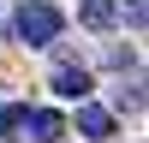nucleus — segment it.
Returning a JSON list of instances; mask_svg holds the SVG:
<instances>
[{
	"label": "nucleus",
	"instance_id": "nucleus-1",
	"mask_svg": "<svg viewBox=\"0 0 149 143\" xmlns=\"http://www.w3.org/2000/svg\"><path fill=\"white\" fill-rule=\"evenodd\" d=\"M12 36H18V42H30V48H54V36H60V12H54V0H24L18 18H12Z\"/></svg>",
	"mask_w": 149,
	"mask_h": 143
},
{
	"label": "nucleus",
	"instance_id": "nucleus-2",
	"mask_svg": "<svg viewBox=\"0 0 149 143\" xmlns=\"http://www.w3.org/2000/svg\"><path fill=\"white\" fill-rule=\"evenodd\" d=\"M24 131H30L36 143H60L66 137V119H60L54 107H24Z\"/></svg>",
	"mask_w": 149,
	"mask_h": 143
},
{
	"label": "nucleus",
	"instance_id": "nucleus-3",
	"mask_svg": "<svg viewBox=\"0 0 149 143\" xmlns=\"http://www.w3.org/2000/svg\"><path fill=\"white\" fill-rule=\"evenodd\" d=\"M78 131H84V137H113V113L84 95V101H78Z\"/></svg>",
	"mask_w": 149,
	"mask_h": 143
},
{
	"label": "nucleus",
	"instance_id": "nucleus-4",
	"mask_svg": "<svg viewBox=\"0 0 149 143\" xmlns=\"http://www.w3.org/2000/svg\"><path fill=\"white\" fill-rule=\"evenodd\" d=\"M54 95L84 101V95H90V72H84V66H54Z\"/></svg>",
	"mask_w": 149,
	"mask_h": 143
},
{
	"label": "nucleus",
	"instance_id": "nucleus-5",
	"mask_svg": "<svg viewBox=\"0 0 149 143\" xmlns=\"http://www.w3.org/2000/svg\"><path fill=\"white\" fill-rule=\"evenodd\" d=\"M113 18H119V0H84V6H78V24H84V30H113Z\"/></svg>",
	"mask_w": 149,
	"mask_h": 143
},
{
	"label": "nucleus",
	"instance_id": "nucleus-6",
	"mask_svg": "<svg viewBox=\"0 0 149 143\" xmlns=\"http://www.w3.org/2000/svg\"><path fill=\"white\" fill-rule=\"evenodd\" d=\"M18 131H24V107L6 101V107H0V137H18Z\"/></svg>",
	"mask_w": 149,
	"mask_h": 143
},
{
	"label": "nucleus",
	"instance_id": "nucleus-7",
	"mask_svg": "<svg viewBox=\"0 0 149 143\" xmlns=\"http://www.w3.org/2000/svg\"><path fill=\"white\" fill-rule=\"evenodd\" d=\"M125 6H143V0H125Z\"/></svg>",
	"mask_w": 149,
	"mask_h": 143
}]
</instances>
